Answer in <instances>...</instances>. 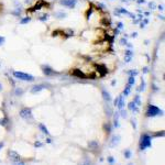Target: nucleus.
Listing matches in <instances>:
<instances>
[{
	"label": "nucleus",
	"mask_w": 165,
	"mask_h": 165,
	"mask_svg": "<svg viewBox=\"0 0 165 165\" xmlns=\"http://www.w3.org/2000/svg\"><path fill=\"white\" fill-rule=\"evenodd\" d=\"M3 43V38H0V44Z\"/></svg>",
	"instance_id": "13"
},
{
	"label": "nucleus",
	"mask_w": 165,
	"mask_h": 165,
	"mask_svg": "<svg viewBox=\"0 0 165 165\" xmlns=\"http://www.w3.org/2000/svg\"><path fill=\"white\" fill-rule=\"evenodd\" d=\"M126 154H127V157H130V151H127V152H126Z\"/></svg>",
	"instance_id": "12"
},
{
	"label": "nucleus",
	"mask_w": 165,
	"mask_h": 165,
	"mask_svg": "<svg viewBox=\"0 0 165 165\" xmlns=\"http://www.w3.org/2000/svg\"><path fill=\"white\" fill-rule=\"evenodd\" d=\"M160 113H162L161 110L155 106H150L148 108V111H146V116H149V117H154V116L160 115Z\"/></svg>",
	"instance_id": "2"
},
{
	"label": "nucleus",
	"mask_w": 165,
	"mask_h": 165,
	"mask_svg": "<svg viewBox=\"0 0 165 165\" xmlns=\"http://www.w3.org/2000/svg\"><path fill=\"white\" fill-rule=\"evenodd\" d=\"M11 154H12V155H11V157H12V160H13V161H16V160H18V158H19V156H18L17 154L15 153V152H12Z\"/></svg>",
	"instance_id": "9"
},
{
	"label": "nucleus",
	"mask_w": 165,
	"mask_h": 165,
	"mask_svg": "<svg viewBox=\"0 0 165 165\" xmlns=\"http://www.w3.org/2000/svg\"><path fill=\"white\" fill-rule=\"evenodd\" d=\"M41 89H43V87H42V86H36V87H34V88L32 89V93H36V91H40Z\"/></svg>",
	"instance_id": "8"
},
{
	"label": "nucleus",
	"mask_w": 165,
	"mask_h": 165,
	"mask_svg": "<svg viewBox=\"0 0 165 165\" xmlns=\"http://www.w3.org/2000/svg\"><path fill=\"white\" fill-rule=\"evenodd\" d=\"M72 74L74 75V76H76V77H79V78H86V75L84 74V73H81L80 71H78V70H75V71H73L72 72Z\"/></svg>",
	"instance_id": "6"
},
{
	"label": "nucleus",
	"mask_w": 165,
	"mask_h": 165,
	"mask_svg": "<svg viewBox=\"0 0 165 165\" xmlns=\"http://www.w3.org/2000/svg\"><path fill=\"white\" fill-rule=\"evenodd\" d=\"M13 76L16 78H19V79H22V80H26V81H31L33 80V76L32 75H29V74H25V73H22V72H15L13 73Z\"/></svg>",
	"instance_id": "1"
},
{
	"label": "nucleus",
	"mask_w": 165,
	"mask_h": 165,
	"mask_svg": "<svg viewBox=\"0 0 165 165\" xmlns=\"http://www.w3.org/2000/svg\"><path fill=\"white\" fill-rule=\"evenodd\" d=\"M1 146H2V143H0V148H1Z\"/></svg>",
	"instance_id": "14"
},
{
	"label": "nucleus",
	"mask_w": 165,
	"mask_h": 165,
	"mask_svg": "<svg viewBox=\"0 0 165 165\" xmlns=\"http://www.w3.org/2000/svg\"><path fill=\"white\" fill-rule=\"evenodd\" d=\"M133 81H134V78L133 77H130V79H129V85L131 86V84H133Z\"/></svg>",
	"instance_id": "11"
},
{
	"label": "nucleus",
	"mask_w": 165,
	"mask_h": 165,
	"mask_svg": "<svg viewBox=\"0 0 165 165\" xmlns=\"http://www.w3.org/2000/svg\"><path fill=\"white\" fill-rule=\"evenodd\" d=\"M102 96H103V98H105L107 101H110V100H111V97H110V95L107 93V91L103 90V91H102Z\"/></svg>",
	"instance_id": "7"
},
{
	"label": "nucleus",
	"mask_w": 165,
	"mask_h": 165,
	"mask_svg": "<svg viewBox=\"0 0 165 165\" xmlns=\"http://www.w3.org/2000/svg\"><path fill=\"white\" fill-rule=\"evenodd\" d=\"M40 128H41V129H42V131H43V132H44V133L48 134V131H47V130H46V129H45V127H44V126H43V125H40Z\"/></svg>",
	"instance_id": "10"
},
{
	"label": "nucleus",
	"mask_w": 165,
	"mask_h": 165,
	"mask_svg": "<svg viewBox=\"0 0 165 165\" xmlns=\"http://www.w3.org/2000/svg\"><path fill=\"white\" fill-rule=\"evenodd\" d=\"M148 146H151V138L149 135H143L141 139V143H140V148L141 150L148 148Z\"/></svg>",
	"instance_id": "3"
},
{
	"label": "nucleus",
	"mask_w": 165,
	"mask_h": 165,
	"mask_svg": "<svg viewBox=\"0 0 165 165\" xmlns=\"http://www.w3.org/2000/svg\"><path fill=\"white\" fill-rule=\"evenodd\" d=\"M20 116H21L23 119L25 120H32L33 117H32V113H31V110L30 109H23L22 111H20Z\"/></svg>",
	"instance_id": "4"
},
{
	"label": "nucleus",
	"mask_w": 165,
	"mask_h": 165,
	"mask_svg": "<svg viewBox=\"0 0 165 165\" xmlns=\"http://www.w3.org/2000/svg\"><path fill=\"white\" fill-rule=\"evenodd\" d=\"M61 2L66 7H74L76 3V0H61Z\"/></svg>",
	"instance_id": "5"
}]
</instances>
